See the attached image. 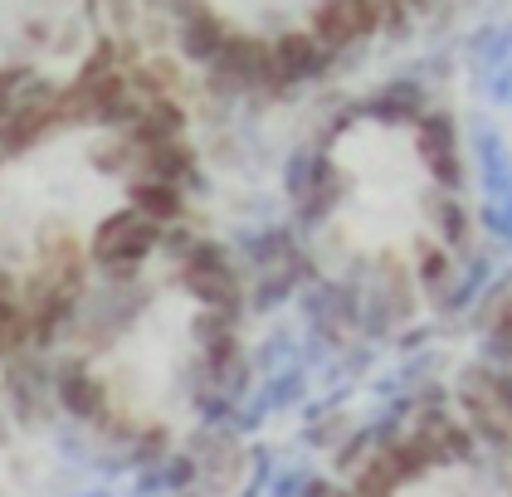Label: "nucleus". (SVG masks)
<instances>
[{
  "mask_svg": "<svg viewBox=\"0 0 512 497\" xmlns=\"http://www.w3.org/2000/svg\"><path fill=\"white\" fill-rule=\"evenodd\" d=\"M239 268L215 239L166 225L142 254L98 273L25 361L44 400L137 463L176 454L181 410L225 395L244 371Z\"/></svg>",
  "mask_w": 512,
  "mask_h": 497,
  "instance_id": "2",
  "label": "nucleus"
},
{
  "mask_svg": "<svg viewBox=\"0 0 512 497\" xmlns=\"http://www.w3.org/2000/svg\"><path fill=\"white\" fill-rule=\"evenodd\" d=\"M415 278H420V288H425V293L444 298V293H449V283H454V264H449V254H444V249H434V244H425V249H420V259H415Z\"/></svg>",
  "mask_w": 512,
  "mask_h": 497,
  "instance_id": "3",
  "label": "nucleus"
},
{
  "mask_svg": "<svg viewBox=\"0 0 512 497\" xmlns=\"http://www.w3.org/2000/svg\"><path fill=\"white\" fill-rule=\"evenodd\" d=\"M493 342L503 346V351H512V298L498 307V317H493Z\"/></svg>",
  "mask_w": 512,
  "mask_h": 497,
  "instance_id": "5",
  "label": "nucleus"
},
{
  "mask_svg": "<svg viewBox=\"0 0 512 497\" xmlns=\"http://www.w3.org/2000/svg\"><path fill=\"white\" fill-rule=\"evenodd\" d=\"M191 181L171 59H137L0 127V366H25L98 273L186 220Z\"/></svg>",
  "mask_w": 512,
  "mask_h": 497,
  "instance_id": "1",
  "label": "nucleus"
},
{
  "mask_svg": "<svg viewBox=\"0 0 512 497\" xmlns=\"http://www.w3.org/2000/svg\"><path fill=\"white\" fill-rule=\"evenodd\" d=\"M439 230H444V239H454V244L469 234V215H464V205H459V200H449V195L439 200Z\"/></svg>",
  "mask_w": 512,
  "mask_h": 497,
  "instance_id": "4",
  "label": "nucleus"
}]
</instances>
